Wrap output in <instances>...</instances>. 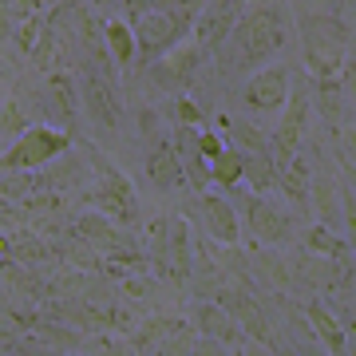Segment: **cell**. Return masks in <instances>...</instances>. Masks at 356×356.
<instances>
[{"label":"cell","instance_id":"6da1fadb","mask_svg":"<svg viewBox=\"0 0 356 356\" xmlns=\"http://www.w3.org/2000/svg\"><path fill=\"white\" fill-rule=\"evenodd\" d=\"M226 40H234V67H250V64H266L273 60L285 40H289V20H285V8L281 4H254L250 13L238 16V24Z\"/></svg>","mask_w":356,"mask_h":356},{"label":"cell","instance_id":"7a4b0ae2","mask_svg":"<svg viewBox=\"0 0 356 356\" xmlns=\"http://www.w3.org/2000/svg\"><path fill=\"white\" fill-rule=\"evenodd\" d=\"M301 36H305V67L313 79L332 76L353 60V28L341 16H305Z\"/></svg>","mask_w":356,"mask_h":356},{"label":"cell","instance_id":"3957f363","mask_svg":"<svg viewBox=\"0 0 356 356\" xmlns=\"http://www.w3.org/2000/svg\"><path fill=\"white\" fill-rule=\"evenodd\" d=\"M72 147V135L64 127H24L8 143V151H0V170H40L51 159Z\"/></svg>","mask_w":356,"mask_h":356},{"label":"cell","instance_id":"277c9868","mask_svg":"<svg viewBox=\"0 0 356 356\" xmlns=\"http://www.w3.org/2000/svg\"><path fill=\"white\" fill-rule=\"evenodd\" d=\"M76 88H79V107L88 111V119L99 131L115 135L119 123H123V99H119V88H115L111 72L103 64H83Z\"/></svg>","mask_w":356,"mask_h":356},{"label":"cell","instance_id":"5b68a950","mask_svg":"<svg viewBox=\"0 0 356 356\" xmlns=\"http://www.w3.org/2000/svg\"><path fill=\"white\" fill-rule=\"evenodd\" d=\"M95 166H99V186L88 191V206H95L119 226H139V198H135L131 178L107 166V159H99V154H95Z\"/></svg>","mask_w":356,"mask_h":356},{"label":"cell","instance_id":"8992f818","mask_svg":"<svg viewBox=\"0 0 356 356\" xmlns=\"http://www.w3.org/2000/svg\"><path fill=\"white\" fill-rule=\"evenodd\" d=\"M305 131H309V91L305 88H289V99L281 107V119L273 135H269V159L277 166H285L293 154L301 151V143H305Z\"/></svg>","mask_w":356,"mask_h":356},{"label":"cell","instance_id":"52a82bcc","mask_svg":"<svg viewBox=\"0 0 356 356\" xmlns=\"http://www.w3.org/2000/svg\"><path fill=\"white\" fill-rule=\"evenodd\" d=\"M214 301L226 309V313L238 321V325H242V332L250 337V341H261V348H277V341H273V329H269L266 313H261V305L254 301V293L245 289V285L222 281V285L214 289Z\"/></svg>","mask_w":356,"mask_h":356},{"label":"cell","instance_id":"ba28073f","mask_svg":"<svg viewBox=\"0 0 356 356\" xmlns=\"http://www.w3.org/2000/svg\"><path fill=\"white\" fill-rule=\"evenodd\" d=\"M242 13H245V0H210V4L198 8L191 28H194V44L202 48V56H210V51H218L226 44V36L234 32Z\"/></svg>","mask_w":356,"mask_h":356},{"label":"cell","instance_id":"9c48e42d","mask_svg":"<svg viewBox=\"0 0 356 356\" xmlns=\"http://www.w3.org/2000/svg\"><path fill=\"white\" fill-rule=\"evenodd\" d=\"M245 222L254 229L257 242L266 245H285L293 238V218L277 202H269L266 194H245Z\"/></svg>","mask_w":356,"mask_h":356},{"label":"cell","instance_id":"30bf717a","mask_svg":"<svg viewBox=\"0 0 356 356\" xmlns=\"http://www.w3.org/2000/svg\"><path fill=\"white\" fill-rule=\"evenodd\" d=\"M289 67L281 64H269L261 67L250 83H245L242 91V103L250 107V111H261V115H277L281 107H285V99H289Z\"/></svg>","mask_w":356,"mask_h":356},{"label":"cell","instance_id":"8fae6325","mask_svg":"<svg viewBox=\"0 0 356 356\" xmlns=\"http://www.w3.org/2000/svg\"><path fill=\"white\" fill-rule=\"evenodd\" d=\"M131 32H135V48L151 51V56H159V51H166V48H175L178 40H182V24L166 13L163 4L143 8V13L135 16Z\"/></svg>","mask_w":356,"mask_h":356},{"label":"cell","instance_id":"7c38bea8","mask_svg":"<svg viewBox=\"0 0 356 356\" xmlns=\"http://www.w3.org/2000/svg\"><path fill=\"white\" fill-rule=\"evenodd\" d=\"M154 266H159V273L170 285H182V281L191 277V229H186L182 218L166 222V238L154 250Z\"/></svg>","mask_w":356,"mask_h":356},{"label":"cell","instance_id":"4fadbf2b","mask_svg":"<svg viewBox=\"0 0 356 356\" xmlns=\"http://www.w3.org/2000/svg\"><path fill=\"white\" fill-rule=\"evenodd\" d=\"M313 107H317L329 123H337V127H348V123H353V64L344 67V79H341V72L317 79V88H313Z\"/></svg>","mask_w":356,"mask_h":356},{"label":"cell","instance_id":"5bb4252c","mask_svg":"<svg viewBox=\"0 0 356 356\" xmlns=\"http://www.w3.org/2000/svg\"><path fill=\"white\" fill-rule=\"evenodd\" d=\"M194 325H198V332L206 341H218L222 348H245V341H250L242 332V325L229 317L218 301H198L194 305Z\"/></svg>","mask_w":356,"mask_h":356},{"label":"cell","instance_id":"9a60e30c","mask_svg":"<svg viewBox=\"0 0 356 356\" xmlns=\"http://www.w3.org/2000/svg\"><path fill=\"white\" fill-rule=\"evenodd\" d=\"M48 111L67 135H76V127H79V88L67 72H56V67H51V76H48Z\"/></svg>","mask_w":356,"mask_h":356},{"label":"cell","instance_id":"2e32d148","mask_svg":"<svg viewBox=\"0 0 356 356\" xmlns=\"http://www.w3.org/2000/svg\"><path fill=\"white\" fill-rule=\"evenodd\" d=\"M202 226H206V234L222 245L242 242V222L234 214V206H229L226 198H218V194H202Z\"/></svg>","mask_w":356,"mask_h":356},{"label":"cell","instance_id":"e0dca14e","mask_svg":"<svg viewBox=\"0 0 356 356\" xmlns=\"http://www.w3.org/2000/svg\"><path fill=\"white\" fill-rule=\"evenodd\" d=\"M305 313H309V325H313V332H317V341L329 348V353H353V332L348 329H341V317L332 313L325 301H309L305 305Z\"/></svg>","mask_w":356,"mask_h":356},{"label":"cell","instance_id":"ac0fdd59","mask_svg":"<svg viewBox=\"0 0 356 356\" xmlns=\"http://www.w3.org/2000/svg\"><path fill=\"white\" fill-rule=\"evenodd\" d=\"M76 238L79 242H88L91 250H99V254H115V250H127L123 245V234L115 226L107 214H79L76 218Z\"/></svg>","mask_w":356,"mask_h":356},{"label":"cell","instance_id":"d6986e66","mask_svg":"<svg viewBox=\"0 0 356 356\" xmlns=\"http://www.w3.org/2000/svg\"><path fill=\"white\" fill-rule=\"evenodd\" d=\"M170 147H175L178 163H182V175H186V182L202 191L206 182H210V175H206V159H202V151H198V127H182V123H178L175 143H170Z\"/></svg>","mask_w":356,"mask_h":356},{"label":"cell","instance_id":"ffe728a7","mask_svg":"<svg viewBox=\"0 0 356 356\" xmlns=\"http://www.w3.org/2000/svg\"><path fill=\"white\" fill-rule=\"evenodd\" d=\"M147 178H151L154 191H178L186 186V175H182V163L170 143H159L151 154H147Z\"/></svg>","mask_w":356,"mask_h":356},{"label":"cell","instance_id":"44dd1931","mask_svg":"<svg viewBox=\"0 0 356 356\" xmlns=\"http://www.w3.org/2000/svg\"><path fill=\"white\" fill-rule=\"evenodd\" d=\"M277 186L289 194L297 206H309V191H313V166H309V154H293L285 166H277Z\"/></svg>","mask_w":356,"mask_h":356},{"label":"cell","instance_id":"7402d4cb","mask_svg":"<svg viewBox=\"0 0 356 356\" xmlns=\"http://www.w3.org/2000/svg\"><path fill=\"white\" fill-rule=\"evenodd\" d=\"M166 51H170V56H163V72L175 79V83H182V88H186L194 79V72L206 64V56H202L198 44H175V48H166Z\"/></svg>","mask_w":356,"mask_h":356},{"label":"cell","instance_id":"603a6c76","mask_svg":"<svg viewBox=\"0 0 356 356\" xmlns=\"http://www.w3.org/2000/svg\"><path fill=\"white\" fill-rule=\"evenodd\" d=\"M242 178L250 182V191H254V194L277 191V163L269 159V151L242 154Z\"/></svg>","mask_w":356,"mask_h":356},{"label":"cell","instance_id":"cb8c5ba5","mask_svg":"<svg viewBox=\"0 0 356 356\" xmlns=\"http://www.w3.org/2000/svg\"><path fill=\"white\" fill-rule=\"evenodd\" d=\"M103 44H107V56H111L115 64L131 67V60H135V32H131V24L107 20V24H103Z\"/></svg>","mask_w":356,"mask_h":356},{"label":"cell","instance_id":"d4e9b609","mask_svg":"<svg viewBox=\"0 0 356 356\" xmlns=\"http://www.w3.org/2000/svg\"><path fill=\"white\" fill-rule=\"evenodd\" d=\"M206 175H210V182L238 186L242 182V151L238 147H222L214 159H206Z\"/></svg>","mask_w":356,"mask_h":356},{"label":"cell","instance_id":"484cf974","mask_svg":"<svg viewBox=\"0 0 356 356\" xmlns=\"http://www.w3.org/2000/svg\"><path fill=\"white\" fill-rule=\"evenodd\" d=\"M56 51H60V36H56V28L51 24H44L40 28V36H36V44L28 48L32 67H36V72H51V67H56Z\"/></svg>","mask_w":356,"mask_h":356},{"label":"cell","instance_id":"4316f807","mask_svg":"<svg viewBox=\"0 0 356 356\" xmlns=\"http://www.w3.org/2000/svg\"><path fill=\"white\" fill-rule=\"evenodd\" d=\"M226 131H229V139H234V147L242 154H257V151H269V143L266 135L254 127V123H242V119H226Z\"/></svg>","mask_w":356,"mask_h":356},{"label":"cell","instance_id":"83f0119b","mask_svg":"<svg viewBox=\"0 0 356 356\" xmlns=\"http://www.w3.org/2000/svg\"><path fill=\"white\" fill-rule=\"evenodd\" d=\"M309 254H325V257H348V242L344 238H337L329 226H309Z\"/></svg>","mask_w":356,"mask_h":356},{"label":"cell","instance_id":"f1b7e54d","mask_svg":"<svg viewBox=\"0 0 356 356\" xmlns=\"http://www.w3.org/2000/svg\"><path fill=\"white\" fill-rule=\"evenodd\" d=\"M24 127H28L24 103H20V99H8L4 107H0V143H13Z\"/></svg>","mask_w":356,"mask_h":356},{"label":"cell","instance_id":"f546056e","mask_svg":"<svg viewBox=\"0 0 356 356\" xmlns=\"http://www.w3.org/2000/svg\"><path fill=\"white\" fill-rule=\"evenodd\" d=\"M40 28H44V20H40L36 13H28V16H20V20H16V48L24 51V56H28V48L36 44Z\"/></svg>","mask_w":356,"mask_h":356},{"label":"cell","instance_id":"4dcf8cb0","mask_svg":"<svg viewBox=\"0 0 356 356\" xmlns=\"http://www.w3.org/2000/svg\"><path fill=\"white\" fill-rule=\"evenodd\" d=\"M175 115H178V123H182V127H202V111H198V107L186 99V95H178Z\"/></svg>","mask_w":356,"mask_h":356},{"label":"cell","instance_id":"1f68e13d","mask_svg":"<svg viewBox=\"0 0 356 356\" xmlns=\"http://www.w3.org/2000/svg\"><path fill=\"white\" fill-rule=\"evenodd\" d=\"M222 147H226V143L218 139L214 131H198V151H202V159H214Z\"/></svg>","mask_w":356,"mask_h":356},{"label":"cell","instance_id":"d6a6232c","mask_svg":"<svg viewBox=\"0 0 356 356\" xmlns=\"http://www.w3.org/2000/svg\"><path fill=\"white\" fill-rule=\"evenodd\" d=\"M0 83H4V67H0Z\"/></svg>","mask_w":356,"mask_h":356},{"label":"cell","instance_id":"836d02e7","mask_svg":"<svg viewBox=\"0 0 356 356\" xmlns=\"http://www.w3.org/2000/svg\"><path fill=\"white\" fill-rule=\"evenodd\" d=\"M99 4H111V0H99Z\"/></svg>","mask_w":356,"mask_h":356}]
</instances>
